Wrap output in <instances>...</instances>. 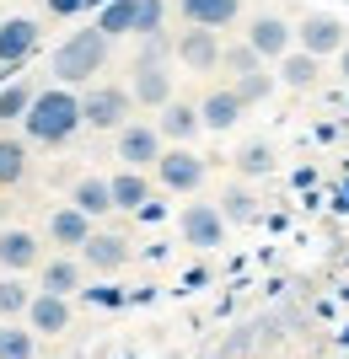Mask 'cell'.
<instances>
[{
    "label": "cell",
    "mask_w": 349,
    "mask_h": 359,
    "mask_svg": "<svg viewBox=\"0 0 349 359\" xmlns=\"http://www.w3.org/2000/svg\"><path fill=\"white\" fill-rule=\"evenodd\" d=\"M162 135H156V123H124L119 129V161L124 172H145V166L162 161Z\"/></svg>",
    "instance_id": "cell-6"
},
{
    "label": "cell",
    "mask_w": 349,
    "mask_h": 359,
    "mask_svg": "<svg viewBox=\"0 0 349 359\" xmlns=\"http://www.w3.org/2000/svg\"><path fill=\"white\" fill-rule=\"evenodd\" d=\"M204 172H210V161L194 156L188 145L162 150V161H156V182L172 188V194H199V188H204Z\"/></svg>",
    "instance_id": "cell-4"
},
{
    "label": "cell",
    "mask_w": 349,
    "mask_h": 359,
    "mask_svg": "<svg viewBox=\"0 0 349 359\" xmlns=\"http://www.w3.org/2000/svg\"><path fill=\"white\" fill-rule=\"evenodd\" d=\"M220 65L231 70V81H242V75H258V70H263V60H258L247 43H231L226 54H220Z\"/></svg>",
    "instance_id": "cell-30"
},
{
    "label": "cell",
    "mask_w": 349,
    "mask_h": 359,
    "mask_svg": "<svg viewBox=\"0 0 349 359\" xmlns=\"http://www.w3.org/2000/svg\"><path fill=\"white\" fill-rule=\"evenodd\" d=\"M129 263V241L113 236V231H91V241L81 247V269L91 273H119Z\"/></svg>",
    "instance_id": "cell-10"
},
{
    "label": "cell",
    "mask_w": 349,
    "mask_h": 359,
    "mask_svg": "<svg viewBox=\"0 0 349 359\" xmlns=\"http://www.w3.org/2000/svg\"><path fill=\"white\" fill-rule=\"evenodd\" d=\"M167 54H172V43L156 32V38H145V48H140V60H135V65H167Z\"/></svg>",
    "instance_id": "cell-33"
},
{
    "label": "cell",
    "mask_w": 349,
    "mask_h": 359,
    "mask_svg": "<svg viewBox=\"0 0 349 359\" xmlns=\"http://www.w3.org/2000/svg\"><path fill=\"white\" fill-rule=\"evenodd\" d=\"M38 263H44L38 236H32V231H22V225H6V231H0V269L22 279V273L38 269Z\"/></svg>",
    "instance_id": "cell-9"
},
{
    "label": "cell",
    "mask_w": 349,
    "mask_h": 359,
    "mask_svg": "<svg viewBox=\"0 0 349 359\" xmlns=\"http://www.w3.org/2000/svg\"><path fill=\"white\" fill-rule=\"evenodd\" d=\"M107 65V38L97 27H81L70 32L60 48H54V75H60V86H86V81H97Z\"/></svg>",
    "instance_id": "cell-2"
},
{
    "label": "cell",
    "mask_w": 349,
    "mask_h": 359,
    "mask_svg": "<svg viewBox=\"0 0 349 359\" xmlns=\"http://www.w3.org/2000/svg\"><path fill=\"white\" fill-rule=\"evenodd\" d=\"M237 172H242V177H263V172H274V150L263 145V140L242 145V150H237Z\"/></svg>",
    "instance_id": "cell-27"
},
{
    "label": "cell",
    "mask_w": 349,
    "mask_h": 359,
    "mask_svg": "<svg viewBox=\"0 0 349 359\" xmlns=\"http://www.w3.org/2000/svg\"><path fill=\"white\" fill-rule=\"evenodd\" d=\"M32 97H38V91H32L27 81H16V86H6V91H0V123H16V118H27Z\"/></svg>",
    "instance_id": "cell-26"
},
{
    "label": "cell",
    "mask_w": 349,
    "mask_h": 359,
    "mask_svg": "<svg viewBox=\"0 0 349 359\" xmlns=\"http://www.w3.org/2000/svg\"><path fill=\"white\" fill-rule=\"evenodd\" d=\"M296 48L312 54V60H328V54H344V22L328 11H312L301 16V27H296Z\"/></svg>",
    "instance_id": "cell-5"
},
{
    "label": "cell",
    "mask_w": 349,
    "mask_h": 359,
    "mask_svg": "<svg viewBox=\"0 0 349 359\" xmlns=\"http://www.w3.org/2000/svg\"><path fill=\"white\" fill-rule=\"evenodd\" d=\"M107 188H113V210H140L151 198L145 172H119V177H107Z\"/></svg>",
    "instance_id": "cell-21"
},
{
    "label": "cell",
    "mask_w": 349,
    "mask_h": 359,
    "mask_svg": "<svg viewBox=\"0 0 349 359\" xmlns=\"http://www.w3.org/2000/svg\"><path fill=\"white\" fill-rule=\"evenodd\" d=\"M129 97H135L140 107H162L172 102V75H167V65H135V81H129Z\"/></svg>",
    "instance_id": "cell-12"
},
{
    "label": "cell",
    "mask_w": 349,
    "mask_h": 359,
    "mask_svg": "<svg viewBox=\"0 0 349 359\" xmlns=\"http://www.w3.org/2000/svg\"><path fill=\"white\" fill-rule=\"evenodd\" d=\"M317 65L322 60H312V54H301V48H290L285 60H279V81H285L290 91H306L312 81H317Z\"/></svg>",
    "instance_id": "cell-24"
},
{
    "label": "cell",
    "mask_w": 349,
    "mask_h": 359,
    "mask_svg": "<svg viewBox=\"0 0 349 359\" xmlns=\"http://www.w3.org/2000/svg\"><path fill=\"white\" fill-rule=\"evenodd\" d=\"M129 107H135L129 86H91L86 97H81V123H86V129H124V123H129Z\"/></svg>",
    "instance_id": "cell-3"
},
{
    "label": "cell",
    "mask_w": 349,
    "mask_h": 359,
    "mask_svg": "<svg viewBox=\"0 0 349 359\" xmlns=\"http://www.w3.org/2000/svg\"><path fill=\"white\" fill-rule=\"evenodd\" d=\"M38 48V22L32 16H6L0 22V65H22Z\"/></svg>",
    "instance_id": "cell-13"
},
{
    "label": "cell",
    "mask_w": 349,
    "mask_h": 359,
    "mask_svg": "<svg viewBox=\"0 0 349 359\" xmlns=\"http://www.w3.org/2000/svg\"><path fill=\"white\" fill-rule=\"evenodd\" d=\"M178 225H183V241H188V247H204V252L226 241V215L215 210V204H188Z\"/></svg>",
    "instance_id": "cell-8"
},
{
    "label": "cell",
    "mask_w": 349,
    "mask_h": 359,
    "mask_svg": "<svg viewBox=\"0 0 349 359\" xmlns=\"http://www.w3.org/2000/svg\"><path fill=\"white\" fill-rule=\"evenodd\" d=\"M44 6H48L54 16H76L81 6H91V0H44Z\"/></svg>",
    "instance_id": "cell-34"
},
{
    "label": "cell",
    "mask_w": 349,
    "mask_h": 359,
    "mask_svg": "<svg viewBox=\"0 0 349 359\" xmlns=\"http://www.w3.org/2000/svg\"><path fill=\"white\" fill-rule=\"evenodd\" d=\"M48 241L54 247H70V252H81L91 241V220L76 210V204H60V210L48 215Z\"/></svg>",
    "instance_id": "cell-16"
},
{
    "label": "cell",
    "mask_w": 349,
    "mask_h": 359,
    "mask_svg": "<svg viewBox=\"0 0 349 359\" xmlns=\"http://www.w3.org/2000/svg\"><path fill=\"white\" fill-rule=\"evenodd\" d=\"M172 54H178V60L188 65L194 75H204V70H215V65H220V54H226V48H220V38H215V32L188 27L178 43H172Z\"/></svg>",
    "instance_id": "cell-11"
},
{
    "label": "cell",
    "mask_w": 349,
    "mask_h": 359,
    "mask_svg": "<svg viewBox=\"0 0 349 359\" xmlns=\"http://www.w3.org/2000/svg\"><path fill=\"white\" fill-rule=\"evenodd\" d=\"M22 129H27L32 145H65V140H76L81 129V97L70 86H48L32 97L27 118H22Z\"/></svg>",
    "instance_id": "cell-1"
},
{
    "label": "cell",
    "mask_w": 349,
    "mask_h": 359,
    "mask_svg": "<svg viewBox=\"0 0 349 359\" xmlns=\"http://www.w3.org/2000/svg\"><path fill=\"white\" fill-rule=\"evenodd\" d=\"M344 6H349V0H344Z\"/></svg>",
    "instance_id": "cell-37"
},
{
    "label": "cell",
    "mask_w": 349,
    "mask_h": 359,
    "mask_svg": "<svg viewBox=\"0 0 349 359\" xmlns=\"http://www.w3.org/2000/svg\"><path fill=\"white\" fill-rule=\"evenodd\" d=\"M70 204H76L86 220H103V215L113 210V188H107V177H81L76 188H70Z\"/></svg>",
    "instance_id": "cell-20"
},
{
    "label": "cell",
    "mask_w": 349,
    "mask_h": 359,
    "mask_svg": "<svg viewBox=\"0 0 349 359\" xmlns=\"http://www.w3.org/2000/svg\"><path fill=\"white\" fill-rule=\"evenodd\" d=\"M0 332H6V322H0Z\"/></svg>",
    "instance_id": "cell-36"
},
{
    "label": "cell",
    "mask_w": 349,
    "mask_h": 359,
    "mask_svg": "<svg viewBox=\"0 0 349 359\" xmlns=\"http://www.w3.org/2000/svg\"><path fill=\"white\" fill-rule=\"evenodd\" d=\"M258 60H285L290 48H296V27H290L285 16H253L247 22V38H242Z\"/></svg>",
    "instance_id": "cell-7"
},
{
    "label": "cell",
    "mask_w": 349,
    "mask_h": 359,
    "mask_svg": "<svg viewBox=\"0 0 349 359\" xmlns=\"http://www.w3.org/2000/svg\"><path fill=\"white\" fill-rule=\"evenodd\" d=\"M27 177V150L16 145V140H0V182L11 188V182Z\"/></svg>",
    "instance_id": "cell-29"
},
{
    "label": "cell",
    "mask_w": 349,
    "mask_h": 359,
    "mask_svg": "<svg viewBox=\"0 0 349 359\" xmlns=\"http://www.w3.org/2000/svg\"><path fill=\"white\" fill-rule=\"evenodd\" d=\"M97 32H103L107 43H113V38H129V32H135V0H107L103 16H97Z\"/></svg>",
    "instance_id": "cell-23"
},
{
    "label": "cell",
    "mask_w": 349,
    "mask_h": 359,
    "mask_svg": "<svg viewBox=\"0 0 349 359\" xmlns=\"http://www.w3.org/2000/svg\"><path fill=\"white\" fill-rule=\"evenodd\" d=\"M32 354H38V332L6 322V332H0V359H32Z\"/></svg>",
    "instance_id": "cell-25"
},
{
    "label": "cell",
    "mask_w": 349,
    "mask_h": 359,
    "mask_svg": "<svg viewBox=\"0 0 349 359\" xmlns=\"http://www.w3.org/2000/svg\"><path fill=\"white\" fill-rule=\"evenodd\" d=\"M162 22H167V6H162V0H135V32L140 38H156Z\"/></svg>",
    "instance_id": "cell-31"
},
{
    "label": "cell",
    "mask_w": 349,
    "mask_h": 359,
    "mask_svg": "<svg viewBox=\"0 0 349 359\" xmlns=\"http://www.w3.org/2000/svg\"><path fill=\"white\" fill-rule=\"evenodd\" d=\"M274 81H279V75L258 70V75H242V81H231V91H237V102H242V107H253V102H263V97L274 91Z\"/></svg>",
    "instance_id": "cell-28"
},
{
    "label": "cell",
    "mask_w": 349,
    "mask_h": 359,
    "mask_svg": "<svg viewBox=\"0 0 349 359\" xmlns=\"http://www.w3.org/2000/svg\"><path fill=\"white\" fill-rule=\"evenodd\" d=\"M38 290H44V295L70 300L81 290V257H48L44 273H38Z\"/></svg>",
    "instance_id": "cell-19"
},
{
    "label": "cell",
    "mask_w": 349,
    "mask_h": 359,
    "mask_svg": "<svg viewBox=\"0 0 349 359\" xmlns=\"http://www.w3.org/2000/svg\"><path fill=\"white\" fill-rule=\"evenodd\" d=\"M338 70H344V81H349V43H344V54H338Z\"/></svg>",
    "instance_id": "cell-35"
},
{
    "label": "cell",
    "mask_w": 349,
    "mask_h": 359,
    "mask_svg": "<svg viewBox=\"0 0 349 359\" xmlns=\"http://www.w3.org/2000/svg\"><path fill=\"white\" fill-rule=\"evenodd\" d=\"M199 129H204V123H199V107H194V102H178V97L162 107V123H156V135L172 140V145H188Z\"/></svg>",
    "instance_id": "cell-18"
},
{
    "label": "cell",
    "mask_w": 349,
    "mask_h": 359,
    "mask_svg": "<svg viewBox=\"0 0 349 359\" xmlns=\"http://www.w3.org/2000/svg\"><path fill=\"white\" fill-rule=\"evenodd\" d=\"M220 215H226V220H237V225H242V220H253V215H258V198L247 194V188H231V194L220 198Z\"/></svg>",
    "instance_id": "cell-32"
},
{
    "label": "cell",
    "mask_w": 349,
    "mask_h": 359,
    "mask_svg": "<svg viewBox=\"0 0 349 359\" xmlns=\"http://www.w3.org/2000/svg\"><path fill=\"white\" fill-rule=\"evenodd\" d=\"M242 113H247V107L237 102V91H231V86L210 91V97L199 102V123H204V129H215V135H226V129H237V123H242Z\"/></svg>",
    "instance_id": "cell-17"
},
{
    "label": "cell",
    "mask_w": 349,
    "mask_h": 359,
    "mask_svg": "<svg viewBox=\"0 0 349 359\" xmlns=\"http://www.w3.org/2000/svg\"><path fill=\"white\" fill-rule=\"evenodd\" d=\"M178 11H183V22H188V27L215 32V27H231V22H237L242 0H178Z\"/></svg>",
    "instance_id": "cell-15"
},
{
    "label": "cell",
    "mask_w": 349,
    "mask_h": 359,
    "mask_svg": "<svg viewBox=\"0 0 349 359\" xmlns=\"http://www.w3.org/2000/svg\"><path fill=\"white\" fill-rule=\"evenodd\" d=\"M27 327L38 332V338H60L65 327H70V300H60V295H32V306H27Z\"/></svg>",
    "instance_id": "cell-14"
},
{
    "label": "cell",
    "mask_w": 349,
    "mask_h": 359,
    "mask_svg": "<svg viewBox=\"0 0 349 359\" xmlns=\"http://www.w3.org/2000/svg\"><path fill=\"white\" fill-rule=\"evenodd\" d=\"M32 295H38V290H32L27 279H16V273H6V279H0V322H16V316H27Z\"/></svg>",
    "instance_id": "cell-22"
}]
</instances>
